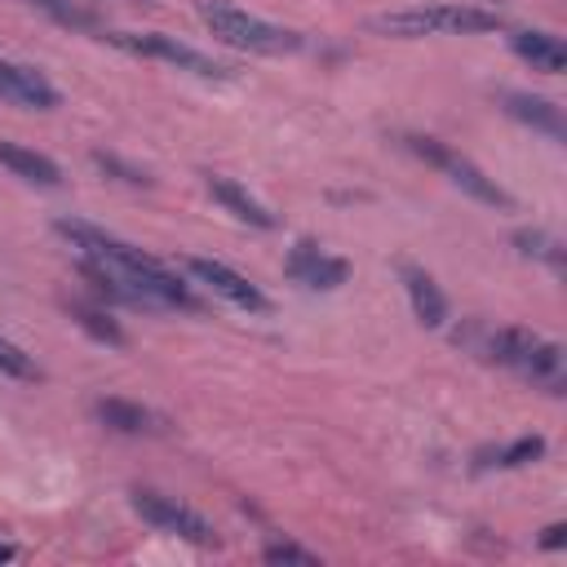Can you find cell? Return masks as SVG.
Segmentation results:
<instances>
[{
  "label": "cell",
  "mask_w": 567,
  "mask_h": 567,
  "mask_svg": "<svg viewBox=\"0 0 567 567\" xmlns=\"http://www.w3.org/2000/svg\"><path fill=\"white\" fill-rule=\"evenodd\" d=\"M102 40H111L115 49H124L133 58H151V62H168L177 71H190L199 80H230L235 75V66H226V62H217V58H208V53L164 35V31H102Z\"/></svg>",
  "instance_id": "obj_6"
},
{
  "label": "cell",
  "mask_w": 567,
  "mask_h": 567,
  "mask_svg": "<svg viewBox=\"0 0 567 567\" xmlns=\"http://www.w3.org/2000/svg\"><path fill=\"white\" fill-rule=\"evenodd\" d=\"M133 509H137L151 527L173 532L177 540H190V545H199V549H213V545H217L213 523H208L199 509H190L186 501H177V496H164V492H155V487H133Z\"/></svg>",
  "instance_id": "obj_7"
},
{
  "label": "cell",
  "mask_w": 567,
  "mask_h": 567,
  "mask_svg": "<svg viewBox=\"0 0 567 567\" xmlns=\"http://www.w3.org/2000/svg\"><path fill=\"white\" fill-rule=\"evenodd\" d=\"M284 270H288V275H292L301 288L332 292V288H341V284H346L350 261H346V257L323 252L315 239H297V244H292V252H288V261H284Z\"/></svg>",
  "instance_id": "obj_9"
},
{
  "label": "cell",
  "mask_w": 567,
  "mask_h": 567,
  "mask_svg": "<svg viewBox=\"0 0 567 567\" xmlns=\"http://www.w3.org/2000/svg\"><path fill=\"white\" fill-rule=\"evenodd\" d=\"M487 359H496L501 368L527 377L532 385H545L549 394H563L567 381V363H563V346L532 332V328H496L487 337Z\"/></svg>",
  "instance_id": "obj_3"
},
{
  "label": "cell",
  "mask_w": 567,
  "mask_h": 567,
  "mask_svg": "<svg viewBox=\"0 0 567 567\" xmlns=\"http://www.w3.org/2000/svg\"><path fill=\"white\" fill-rule=\"evenodd\" d=\"M0 377L35 381V377H40V368H35V359H31L22 346H13V341H4V337H0Z\"/></svg>",
  "instance_id": "obj_21"
},
{
  "label": "cell",
  "mask_w": 567,
  "mask_h": 567,
  "mask_svg": "<svg viewBox=\"0 0 567 567\" xmlns=\"http://www.w3.org/2000/svg\"><path fill=\"white\" fill-rule=\"evenodd\" d=\"M545 456V439L540 434H523L514 443H501V447H483L474 456V470H518V465H532Z\"/></svg>",
  "instance_id": "obj_17"
},
{
  "label": "cell",
  "mask_w": 567,
  "mask_h": 567,
  "mask_svg": "<svg viewBox=\"0 0 567 567\" xmlns=\"http://www.w3.org/2000/svg\"><path fill=\"white\" fill-rule=\"evenodd\" d=\"M35 9H44L53 22H62L71 31H97V13L75 4V0H35Z\"/></svg>",
  "instance_id": "obj_20"
},
{
  "label": "cell",
  "mask_w": 567,
  "mask_h": 567,
  "mask_svg": "<svg viewBox=\"0 0 567 567\" xmlns=\"http://www.w3.org/2000/svg\"><path fill=\"white\" fill-rule=\"evenodd\" d=\"M71 319L89 332V337H97V341H106V346H124V328L106 315V310H97V306H84V301H71Z\"/></svg>",
  "instance_id": "obj_18"
},
{
  "label": "cell",
  "mask_w": 567,
  "mask_h": 567,
  "mask_svg": "<svg viewBox=\"0 0 567 567\" xmlns=\"http://www.w3.org/2000/svg\"><path fill=\"white\" fill-rule=\"evenodd\" d=\"M53 230H58V235L80 252V257L102 261L106 270L124 275V279H128L137 292H146L159 310H199V297L190 292V284H186L177 270H168L159 257H151V252L133 248L128 239L106 235L102 226H89V221H75V217H58V221H53Z\"/></svg>",
  "instance_id": "obj_1"
},
{
  "label": "cell",
  "mask_w": 567,
  "mask_h": 567,
  "mask_svg": "<svg viewBox=\"0 0 567 567\" xmlns=\"http://www.w3.org/2000/svg\"><path fill=\"white\" fill-rule=\"evenodd\" d=\"M195 13H199L204 27H208L221 44H230V49H248V53H266V58L301 49V35H297V31L275 27V22H266V18L248 13V9H239L235 0H195Z\"/></svg>",
  "instance_id": "obj_4"
},
{
  "label": "cell",
  "mask_w": 567,
  "mask_h": 567,
  "mask_svg": "<svg viewBox=\"0 0 567 567\" xmlns=\"http://www.w3.org/2000/svg\"><path fill=\"white\" fill-rule=\"evenodd\" d=\"M0 164H4L13 177L31 182V186H62V168H58L49 155H40V151H31V146H22V142H4V137H0Z\"/></svg>",
  "instance_id": "obj_15"
},
{
  "label": "cell",
  "mask_w": 567,
  "mask_h": 567,
  "mask_svg": "<svg viewBox=\"0 0 567 567\" xmlns=\"http://www.w3.org/2000/svg\"><path fill=\"white\" fill-rule=\"evenodd\" d=\"M399 279H403V292H408V301H412V315H416L425 328H443V319H447V297H443V288L430 279V270H421V266H412V261H399Z\"/></svg>",
  "instance_id": "obj_11"
},
{
  "label": "cell",
  "mask_w": 567,
  "mask_h": 567,
  "mask_svg": "<svg viewBox=\"0 0 567 567\" xmlns=\"http://www.w3.org/2000/svg\"><path fill=\"white\" fill-rule=\"evenodd\" d=\"M563 532H567V527H563V523H554V527H545V540H540V545H545V549H558V545H563V540H567V536H563Z\"/></svg>",
  "instance_id": "obj_24"
},
{
  "label": "cell",
  "mask_w": 567,
  "mask_h": 567,
  "mask_svg": "<svg viewBox=\"0 0 567 567\" xmlns=\"http://www.w3.org/2000/svg\"><path fill=\"white\" fill-rule=\"evenodd\" d=\"M0 102L22 106V111H53L58 106V89L44 80V71L0 58Z\"/></svg>",
  "instance_id": "obj_10"
},
{
  "label": "cell",
  "mask_w": 567,
  "mask_h": 567,
  "mask_svg": "<svg viewBox=\"0 0 567 567\" xmlns=\"http://www.w3.org/2000/svg\"><path fill=\"white\" fill-rule=\"evenodd\" d=\"M93 416H97L102 425L120 430V434H159V430H164V421H159L151 408L128 403V399H97V403H93Z\"/></svg>",
  "instance_id": "obj_16"
},
{
  "label": "cell",
  "mask_w": 567,
  "mask_h": 567,
  "mask_svg": "<svg viewBox=\"0 0 567 567\" xmlns=\"http://www.w3.org/2000/svg\"><path fill=\"white\" fill-rule=\"evenodd\" d=\"M372 31L394 35V40H421V35H487L501 31L496 9L478 4H412V9H390L372 18Z\"/></svg>",
  "instance_id": "obj_2"
},
{
  "label": "cell",
  "mask_w": 567,
  "mask_h": 567,
  "mask_svg": "<svg viewBox=\"0 0 567 567\" xmlns=\"http://www.w3.org/2000/svg\"><path fill=\"white\" fill-rule=\"evenodd\" d=\"M186 270L204 284V288H213L221 301H230L235 310H248V315H270V297L257 288V284H248L239 270H230L226 261H213V257H186Z\"/></svg>",
  "instance_id": "obj_8"
},
{
  "label": "cell",
  "mask_w": 567,
  "mask_h": 567,
  "mask_svg": "<svg viewBox=\"0 0 567 567\" xmlns=\"http://www.w3.org/2000/svg\"><path fill=\"white\" fill-rule=\"evenodd\" d=\"M509 49L532 62V71H545V75H558L567 66V49L554 31H536V27H523V31H509Z\"/></svg>",
  "instance_id": "obj_13"
},
{
  "label": "cell",
  "mask_w": 567,
  "mask_h": 567,
  "mask_svg": "<svg viewBox=\"0 0 567 567\" xmlns=\"http://www.w3.org/2000/svg\"><path fill=\"white\" fill-rule=\"evenodd\" d=\"M505 115H514L518 124L545 133L549 142H563V137H567L563 111H558L549 97H540V93H505Z\"/></svg>",
  "instance_id": "obj_14"
},
{
  "label": "cell",
  "mask_w": 567,
  "mask_h": 567,
  "mask_svg": "<svg viewBox=\"0 0 567 567\" xmlns=\"http://www.w3.org/2000/svg\"><path fill=\"white\" fill-rule=\"evenodd\" d=\"M403 146L412 151V155H421L425 164H434L439 173H447V182L452 186H461L470 199H478V204H487V208H514V199H509V190H501L496 186V177H487L474 159H465L461 151H452V146H443L439 137H425V133H408L403 137Z\"/></svg>",
  "instance_id": "obj_5"
},
{
  "label": "cell",
  "mask_w": 567,
  "mask_h": 567,
  "mask_svg": "<svg viewBox=\"0 0 567 567\" xmlns=\"http://www.w3.org/2000/svg\"><path fill=\"white\" fill-rule=\"evenodd\" d=\"M514 244H518V252H523V257H536V261H545V266L563 270V244H558L554 235H545V230H518V235H514Z\"/></svg>",
  "instance_id": "obj_19"
},
{
  "label": "cell",
  "mask_w": 567,
  "mask_h": 567,
  "mask_svg": "<svg viewBox=\"0 0 567 567\" xmlns=\"http://www.w3.org/2000/svg\"><path fill=\"white\" fill-rule=\"evenodd\" d=\"M13 554H18V549H13V545H0V563H9V558H13Z\"/></svg>",
  "instance_id": "obj_25"
},
{
  "label": "cell",
  "mask_w": 567,
  "mask_h": 567,
  "mask_svg": "<svg viewBox=\"0 0 567 567\" xmlns=\"http://www.w3.org/2000/svg\"><path fill=\"white\" fill-rule=\"evenodd\" d=\"M261 558H266V563H297V567H319V554H310V549H301V545H292V540H270V545L261 549Z\"/></svg>",
  "instance_id": "obj_22"
},
{
  "label": "cell",
  "mask_w": 567,
  "mask_h": 567,
  "mask_svg": "<svg viewBox=\"0 0 567 567\" xmlns=\"http://www.w3.org/2000/svg\"><path fill=\"white\" fill-rule=\"evenodd\" d=\"M204 186H208V195H213L230 217H239V221H248V226H257V230H275V213H270L261 199H252L239 182H230V177H221V173H208Z\"/></svg>",
  "instance_id": "obj_12"
},
{
  "label": "cell",
  "mask_w": 567,
  "mask_h": 567,
  "mask_svg": "<svg viewBox=\"0 0 567 567\" xmlns=\"http://www.w3.org/2000/svg\"><path fill=\"white\" fill-rule=\"evenodd\" d=\"M93 164H97L102 173H115V177L128 182V186H146V182H151L142 168H133V164H124V159H115V155H106V151H93Z\"/></svg>",
  "instance_id": "obj_23"
}]
</instances>
